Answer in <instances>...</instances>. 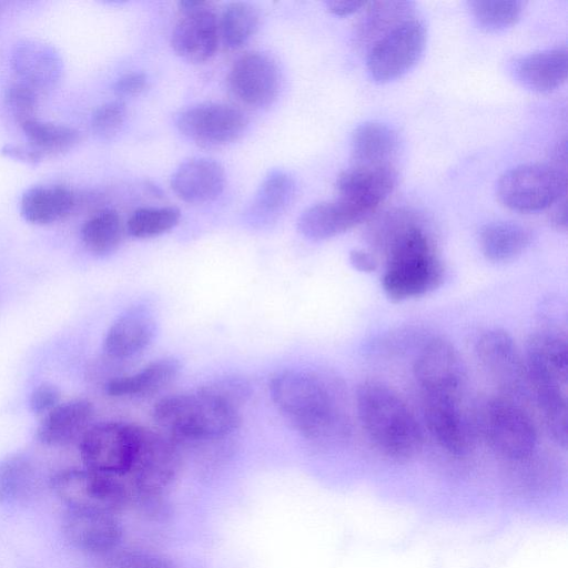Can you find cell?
<instances>
[{
    "label": "cell",
    "mask_w": 568,
    "mask_h": 568,
    "mask_svg": "<svg viewBox=\"0 0 568 568\" xmlns=\"http://www.w3.org/2000/svg\"><path fill=\"white\" fill-rule=\"evenodd\" d=\"M277 409L307 439L336 444L351 434L342 384L334 377L301 369L274 374L268 384Z\"/></svg>",
    "instance_id": "obj_1"
},
{
    "label": "cell",
    "mask_w": 568,
    "mask_h": 568,
    "mask_svg": "<svg viewBox=\"0 0 568 568\" xmlns=\"http://www.w3.org/2000/svg\"><path fill=\"white\" fill-rule=\"evenodd\" d=\"M356 407L363 429L385 455L406 459L422 448L423 430L418 420L389 385L364 381L357 388Z\"/></svg>",
    "instance_id": "obj_2"
},
{
    "label": "cell",
    "mask_w": 568,
    "mask_h": 568,
    "mask_svg": "<svg viewBox=\"0 0 568 568\" xmlns=\"http://www.w3.org/2000/svg\"><path fill=\"white\" fill-rule=\"evenodd\" d=\"M525 365L528 385L542 414L547 430L560 446L567 444L568 348L554 331L532 334L527 343Z\"/></svg>",
    "instance_id": "obj_3"
},
{
    "label": "cell",
    "mask_w": 568,
    "mask_h": 568,
    "mask_svg": "<svg viewBox=\"0 0 568 568\" xmlns=\"http://www.w3.org/2000/svg\"><path fill=\"white\" fill-rule=\"evenodd\" d=\"M152 416L180 448L222 440L237 429L241 423L237 408L200 387L194 393L161 398L153 406Z\"/></svg>",
    "instance_id": "obj_4"
},
{
    "label": "cell",
    "mask_w": 568,
    "mask_h": 568,
    "mask_svg": "<svg viewBox=\"0 0 568 568\" xmlns=\"http://www.w3.org/2000/svg\"><path fill=\"white\" fill-rule=\"evenodd\" d=\"M382 286L394 302L418 297L444 281V266L427 233L416 221L406 224L388 243Z\"/></svg>",
    "instance_id": "obj_5"
},
{
    "label": "cell",
    "mask_w": 568,
    "mask_h": 568,
    "mask_svg": "<svg viewBox=\"0 0 568 568\" xmlns=\"http://www.w3.org/2000/svg\"><path fill=\"white\" fill-rule=\"evenodd\" d=\"M474 424L491 449L509 460L528 458L537 446L535 423L515 399H484L477 405Z\"/></svg>",
    "instance_id": "obj_6"
},
{
    "label": "cell",
    "mask_w": 568,
    "mask_h": 568,
    "mask_svg": "<svg viewBox=\"0 0 568 568\" xmlns=\"http://www.w3.org/2000/svg\"><path fill=\"white\" fill-rule=\"evenodd\" d=\"M181 464V448L171 437L139 426L133 463L125 477L133 500L163 497L178 477Z\"/></svg>",
    "instance_id": "obj_7"
},
{
    "label": "cell",
    "mask_w": 568,
    "mask_h": 568,
    "mask_svg": "<svg viewBox=\"0 0 568 568\" xmlns=\"http://www.w3.org/2000/svg\"><path fill=\"white\" fill-rule=\"evenodd\" d=\"M51 488L68 508L115 515L133 503L125 477L105 475L88 468H70L51 478Z\"/></svg>",
    "instance_id": "obj_8"
},
{
    "label": "cell",
    "mask_w": 568,
    "mask_h": 568,
    "mask_svg": "<svg viewBox=\"0 0 568 568\" xmlns=\"http://www.w3.org/2000/svg\"><path fill=\"white\" fill-rule=\"evenodd\" d=\"M496 193L513 211L539 212L565 197L566 174L556 165L523 164L500 176Z\"/></svg>",
    "instance_id": "obj_9"
},
{
    "label": "cell",
    "mask_w": 568,
    "mask_h": 568,
    "mask_svg": "<svg viewBox=\"0 0 568 568\" xmlns=\"http://www.w3.org/2000/svg\"><path fill=\"white\" fill-rule=\"evenodd\" d=\"M139 426L105 422L93 426L79 440L85 468L118 477H126L135 454Z\"/></svg>",
    "instance_id": "obj_10"
},
{
    "label": "cell",
    "mask_w": 568,
    "mask_h": 568,
    "mask_svg": "<svg viewBox=\"0 0 568 568\" xmlns=\"http://www.w3.org/2000/svg\"><path fill=\"white\" fill-rule=\"evenodd\" d=\"M426 43L424 23L410 18L378 40L366 52V67L378 83L394 81L407 73L419 60Z\"/></svg>",
    "instance_id": "obj_11"
},
{
    "label": "cell",
    "mask_w": 568,
    "mask_h": 568,
    "mask_svg": "<svg viewBox=\"0 0 568 568\" xmlns=\"http://www.w3.org/2000/svg\"><path fill=\"white\" fill-rule=\"evenodd\" d=\"M248 125L245 113L231 104L205 102L186 108L175 116V126L203 148H221L239 140Z\"/></svg>",
    "instance_id": "obj_12"
},
{
    "label": "cell",
    "mask_w": 568,
    "mask_h": 568,
    "mask_svg": "<svg viewBox=\"0 0 568 568\" xmlns=\"http://www.w3.org/2000/svg\"><path fill=\"white\" fill-rule=\"evenodd\" d=\"M480 365L505 397L515 399L529 388L525 359L513 337L501 328L484 332L476 342Z\"/></svg>",
    "instance_id": "obj_13"
},
{
    "label": "cell",
    "mask_w": 568,
    "mask_h": 568,
    "mask_svg": "<svg viewBox=\"0 0 568 568\" xmlns=\"http://www.w3.org/2000/svg\"><path fill=\"white\" fill-rule=\"evenodd\" d=\"M414 376L422 395L463 397L465 365L455 346L443 337H434L420 348L414 364Z\"/></svg>",
    "instance_id": "obj_14"
},
{
    "label": "cell",
    "mask_w": 568,
    "mask_h": 568,
    "mask_svg": "<svg viewBox=\"0 0 568 568\" xmlns=\"http://www.w3.org/2000/svg\"><path fill=\"white\" fill-rule=\"evenodd\" d=\"M182 16L171 34L173 51L191 63L210 60L219 43V19L205 1L179 2Z\"/></svg>",
    "instance_id": "obj_15"
},
{
    "label": "cell",
    "mask_w": 568,
    "mask_h": 568,
    "mask_svg": "<svg viewBox=\"0 0 568 568\" xmlns=\"http://www.w3.org/2000/svg\"><path fill=\"white\" fill-rule=\"evenodd\" d=\"M227 84L237 101L261 109L276 100L281 89V71L270 55L248 52L234 61Z\"/></svg>",
    "instance_id": "obj_16"
},
{
    "label": "cell",
    "mask_w": 568,
    "mask_h": 568,
    "mask_svg": "<svg viewBox=\"0 0 568 568\" xmlns=\"http://www.w3.org/2000/svg\"><path fill=\"white\" fill-rule=\"evenodd\" d=\"M423 414L435 440L448 453L463 455L473 444L474 428L464 412L462 397L422 395Z\"/></svg>",
    "instance_id": "obj_17"
},
{
    "label": "cell",
    "mask_w": 568,
    "mask_h": 568,
    "mask_svg": "<svg viewBox=\"0 0 568 568\" xmlns=\"http://www.w3.org/2000/svg\"><path fill=\"white\" fill-rule=\"evenodd\" d=\"M62 532L74 548L98 555L115 550L122 529L115 515L68 508L62 518Z\"/></svg>",
    "instance_id": "obj_18"
},
{
    "label": "cell",
    "mask_w": 568,
    "mask_h": 568,
    "mask_svg": "<svg viewBox=\"0 0 568 568\" xmlns=\"http://www.w3.org/2000/svg\"><path fill=\"white\" fill-rule=\"evenodd\" d=\"M396 169L349 166L336 180L338 199L371 216L396 185Z\"/></svg>",
    "instance_id": "obj_19"
},
{
    "label": "cell",
    "mask_w": 568,
    "mask_h": 568,
    "mask_svg": "<svg viewBox=\"0 0 568 568\" xmlns=\"http://www.w3.org/2000/svg\"><path fill=\"white\" fill-rule=\"evenodd\" d=\"M225 186L223 166L207 158H193L181 163L171 178V187L182 201L201 204L217 199Z\"/></svg>",
    "instance_id": "obj_20"
},
{
    "label": "cell",
    "mask_w": 568,
    "mask_h": 568,
    "mask_svg": "<svg viewBox=\"0 0 568 568\" xmlns=\"http://www.w3.org/2000/svg\"><path fill=\"white\" fill-rule=\"evenodd\" d=\"M398 138L388 125L369 121L359 124L351 139V166L396 169Z\"/></svg>",
    "instance_id": "obj_21"
},
{
    "label": "cell",
    "mask_w": 568,
    "mask_h": 568,
    "mask_svg": "<svg viewBox=\"0 0 568 568\" xmlns=\"http://www.w3.org/2000/svg\"><path fill=\"white\" fill-rule=\"evenodd\" d=\"M369 216L352 204L336 199L316 203L300 215V233L313 241L328 240L355 227Z\"/></svg>",
    "instance_id": "obj_22"
},
{
    "label": "cell",
    "mask_w": 568,
    "mask_h": 568,
    "mask_svg": "<svg viewBox=\"0 0 568 568\" xmlns=\"http://www.w3.org/2000/svg\"><path fill=\"white\" fill-rule=\"evenodd\" d=\"M94 416V407L87 399H72L60 403L42 418L37 428V438L49 446L68 445L89 429Z\"/></svg>",
    "instance_id": "obj_23"
},
{
    "label": "cell",
    "mask_w": 568,
    "mask_h": 568,
    "mask_svg": "<svg viewBox=\"0 0 568 568\" xmlns=\"http://www.w3.org/2000/svg\"><path fill=\"white\" fill-rule=\"evenodd\" d=\"M11 63L23 83L33 90L54 87L62 72V62L58 52L49 44L34 40L17 43Z\"/></svg>",
    "instance_id": "obj_24"
},
{
    "label": "cell",
    "mask_w": 568,
    "mask_h": 568,
    "mask_svg": "<svg viewBox=\"0 0 568 568\" xmlns=\"http://www.w3.org/2000/svg\"><path fill=\"white\" fill-rule=\"evenodd\" d=\"M412 1L366 2L354 28V43L365 53L383 37L400 23L413 18Z\"/></svg>",
    "instance_id": "obj_25"
},
{
    "label": "cell",
    "mask_w": 568,
    "mask_h": 568,
    "mask_svg": "<svg viewBox=\"0 0 568 568\" xmlns=\"http://www.w3.org/2000/svg\"><path fill=\"white\" fill-rule=\"evenodd\" d=\"M567 63L566 48H556L519 58L513 71L523 87L545 93L556 90L566 81Z\"/></svg>",
    "instance_id": "obj_26"
},
{
    "label": "cell",
    "mask_w": 568,
    "mask_h": 568,
    "mask_svg": "<svg viewBox=\"0 0 568 568\" xmlns=\"http://www.w3.org/2000/svg\"><path fill=\"white\" fill-rule=\"evenodd\" d=\"M155 323L143 310H132L121 315L108 329L103 349L115 359L132 357L143 351L152 341Z\"/></svg>",
    "instance_id": "obj_27"
},
{
    "label": "cell",
    "mask_w": 568,
    "mask_h": 568,
    "mask_svg": "<svg viewBox=\"0 0 568 568\" xmlns=\"http://www.w3.org/2000/svg\"><path fill=\"white\" fill-rule=\"evenodd\" d=\"M296 192L293 176L273 170L263 179L248 206V219L255 224L275 222L292 205Z\"/></svg>",
    "instance_id": "obj_28"
},
{
    "label": "cell",
    "mask_w": 568,
    "mask_h": 568,
    "mask_svg": "<svg viewBox=\"0 0 568 568\" xmlns=\"http://www.w3.org/2000/svg\"><path fill=\"white\" fill-rule=\"evenodd\" d=\"M180 363L172 357L149 363L140 372L109 381L105 390L113 397L149 396L169 385L179 374Z\"/></svg>",
    "instance_id": "obj_29"
},
{
    "label": "cell",
    "mask_w": 568,
    "mask_h": 568,
    "mask_svg": "<svg viewBox=\"0 0 568 568\" xmlns=\"http://www.w3.org/2000/svg\"><path fill=\"white\" fill-rule=\"evenodd\" d=\"M74 204V195L69 189L61 185H38L23 193L20 213L30 223L50 224L69 215Z\"/></svg>",
    "instance_id": "obj_30"
},
{
    "label": "cell",
    "mask_w": 568,
    "mask_h": 568,
    "mask_svg": "<svg viewBox=\"0 0 568 568\" xmlns=\"http://www.w3.org/2000/svg\"><path fill=\"white\" fill-rule=\"evenodd\" d=\"M531 239L530 230L513 222H493L479 232L480 250L494 263L518 257L529 246Z\"/></svg>",
    "instance_id": "obj_31"
},
{
    "label": "cell",
    "mask_w": 568,
    "mask_h": 568,
    "mask_svg": "<svg viewBox=\"0 0 568 568\" xmlns=\"http://www.w3.org/2000/svg\"><path fill=\"white\" fill-rule=\"evenodd\" d=\"M123 236V226L119 214L103 209L93 214L81 229V239L89 252L103 256L114 252Z\"/></svg>",
    "instance_id": "obj_32"
},
{
    "label": "cell",
    "mask_w": 568,
    "mask_h": 568,
    "mask_svg": "<svg viewBox=\"0 0 568 568\" xmlns=\"http://www.w3.org/2000/svg\"><path fill=\"white\" fill-rule=\"evenodd\" d=\"M258 22V12L252 4L231 2L219 19V37L226 48H241L255 34Z\"/></svg>",
    "instance_id": "obj_33"
},
{
    "label": "cell",
    "mask_w": 568,
    "mask_h": 568,
    "mask_svg": "<svg viewBox=\"0 0 568 568\" xmlns=\"http://www.w3.org/2000/svg\"><path fill=\"white\" fill-rule=\"evenodd\" d=\"M36 471L30 458L10 454L0 459V505H9L24 497L33 488Z\"/></svg>",
    "instance_id": "obj_34"
},
{
    "label": "cell",
    "mask_w": 568,
    "mask_h": 568,
    "mask_svg": "<svg viewBox=\"0 0 568 568\" xmlns=\"http://www.w3.org/2000/svg\"><path fill=\"white\" fill-rule=\"evenodd\" d=\"M30 146L41 154L62 152L78 143L80 134L70 126L30 120L21 125Z\"/></svg>",
    "instance_id": "obj_35"
},
{
    "label": "cell",
    "mask_w": 568,
    "mask_h": 568,
    "mask_svg": "<svg viewBox=\"0 0 568 568\" xmlns=\"http://www.w3.org/2000/svg\"><path fill=\"white\" fill-rule=\"evenodd\" d=\"M468 4L477 26L488 32L503 31L515 24L525 7V2L516 0H473Z\"/></svg>",
    "instance_id": "obj_36"
},
{
    "label": "cell",
    "mask_w": 568,
    "mask_h": 568,
    "mask_svg": "<svg viewBox=\"0 0 568 568\" xmlns=\"http://www.w3.org/2000/svg\"><path fill=\"white\" fill-rule=\"evenodd\" d=\"M180 217L181 213L174 206L141 207L129 217L126 230L133 237L150 239L172 230Z\"/></svg>",
    "instance_id": "obj_37"
},
{
    "label": "cell",
    "mask_w": 568,
    "mask_h": 568,
    "mask_svg": "<svg viewBox=\"0 0 568 568\" xmlns=\"http://www.w3.org/2000/svg\"><path fill=\"white\" fill-rule=\"evenodd\" d=\"M200 388L237 409L251 395V386L248 382L237 376L219 378L201 386Z\"/></svg>",
    "instance_id": "obj_38"
},
{
    "label": "cell",
    "mask_w": 568,
    "mask_h": 568,
    "mask_svg": "<svg viewBox=\"0 0 568 568\" xmlns=\"http://www.w3.org/2000/svg\"><path fill=\"white\" fill-rule=\"evenodd\" d=\"M126 106L121 100L106 102L93 112L91 128L101 139L113 138L124 124Z\"/></svg>",
    "instance_id": "obj_39"
},
{
    "label": "cell",
    "mask_w": 568,
    "mask_h": 568,
    "mask_svg": "<svg viewBox=\"0 0 568 568\" xmlns=\"http://www.w3.org/2000/svg\"><path fill=\"white\" fill-rule=\"evenodd\" d=\"M4 100L10 113L20 125L36 119L37 94L31 87L23 82L13 83L6 90Z\"/></svg>",
    "instance_id": "obj_40"
},
{
    "label": "cell",
    "mask_w": 568,
    "mask_h": 568,
    "mask_svg": "<svg viewBox=\"0 0 568 568\" xmlns=\"http://www.w3.org/2000/svg\"><path fill=\"white\" fill-rule=\"evenodd\" d=\"M108 568H172V564L156 552L126 549L112 555Z\"/></svg>",
    "instance_id": "obj_41"
},
{
    "label": "cell",
    "mask_w": 568,
    "mask_h": 568,
    "mask_svg": "<svg viewBox=\"0 0 568 568\" xmlns=\"http://www.w3.org/2000/svg\"><path fill=\"white\" fill-rule=\"evenodd\" d=\"M60 390L55 385L42 383L32 390L29 405L34 414L43 415L60 404Z\"/></svg>",
    "instance_id": "obj_42"
},
{
    "label": "cell",
    "mask_w": 568,
    "mask_h": 568,
    "mask_svg": "<svg viewBox=\"0 0 568 568\" xmlns=\"http://www.w3.org/2000/svg\"><path fill=\"white\" fill-rule=\"evenodd\" d=\"M148 77L143 72H130L120 77L113 84V92L119 98L140 95L148 87Z\"/></svg>",
    "instance_id": "obj_43"
},
{
    "label": "cell",
    "mask_w": 568,
    "mask_h": 568,
    "mask_svg": "<svg viewBox=\"0 0 568 568\" xmlns=\"http://www.w3.org/2000/svg\"><path fill=\"white\" fill-rule=\"evenodd\" d=\"M1 153L10 159H14L17 161L28 163V164H37L44 156L39 151L34 150L31 146H22L16 144H6L1 149Z\"/></svg>",
    "instance_id": "obj_44"
},
{
    "label": "cell",
    "mask_w": 568,
    "mask_h": 568,
    "mask_svg": "<svg viewBox=\"0 0 568 568\" xmlns=\"http://www.w3.org/2000/svg\"><path fill=\"white\" fill-rule=\"evenodd\" d=\"M348 258L352 266L359 272L372 273L378 268L377 256L366 250L354 248Z\"/></svg>",
    "instance_id": "obj_45"
},
{
    "label": "cell",
    "mask_w": 568,
    "mask_h": 568,
    "mask_svg": "<svg viewBox=\"0 0 568 568\" xmlns=\"http://www.w3.org/2000/svg\"><path fill=\"white\" fill-rule=\"evenodd\" d=\"M365 3L364 1H327L326 7L333 14L345 17L362 10Z\"/></svg>",
    "instance_id": "obj_46"
},
{
    "label": "cell",
    "mask_w": 568,
    "mask_h": 568,
    "mask_svg": "<svg viewBox=\"0 0 568 568\" xmlns=\"http://www.w3.org/2000/svg\"><path fill=\"white\" fill-rule=\"evenodd\" d=\"M550 214V223L558 231H566L567 215H566V201L565 197L559 200Z\"/></svg>",
    "instance_id": "obj_47"
}]
</instances>
